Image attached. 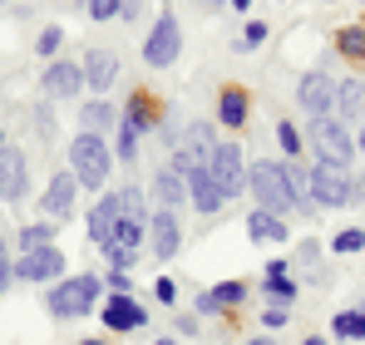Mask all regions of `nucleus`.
Here are the masks:
<instances>
[{
  "mask_svg": "<svg viewBox=\"0 0 365 345\" xmlns=\"http://www.w3.org/2000/svg\"><path fill=\"white\" fill-rule=\"evenodd\" d=\"M247 187H252V197L262 202V212H277V217H287L292 207H302V202H297V192H292L287 163H272V158H262V163H247Z\"/></svg>",
  "mask_w": 365,
  "mask_h": 345,
  "instance_id": "obj_1",
  "label": "nucleus"
},
{
  "mask_svg": "<svg viewBox=\"0 0 365 345\" xmlns=\"http://www.w3.org/2000/svg\"><path fill=\"white\" fill-rule=\"evenodd\" d=\"M69 172H74L79 187H99L104 192V182L114 172V148L104 143V133H79L69 143Z\"/></svg>",
  "mask_w": 365,
  "mask_h": 345,
  "instance_id": "obj_2",
  "label": "nucleus"
},
{
  "mask_svg": "<svg viewBox=\"0 0 365 345\" xmlns=\"http://www.w3.org/2000/svg\"><path fill=\"white\" fill-rule=\"evenodd\" d=\"M99 296H104L99 277H69V282H55L45 291V311L55 321H79V316H89L99 306Z\"/></svg>",
  "mask_w": 365,
  "mask_h": 345,
  "instance_id": "obj_3",
  "label": "nucleus"
},
{
  "mask_svg": "<svg viewBox=\"0 0 365 345\" xmlns=\"http://www.w3.org/2000/svg\"><path fill=\"white\" fill-rule=\"evenodd\" d=\"M311 148H316V158H321V163H331V168H346V172H351V163H356V133H351L336 114L311 118Z\"/></svg>",
  "mask_w": 365,
  "mask_h": 345,
  "instance_id": "obj_4",
  "label": "nucleus"
},
{
  "mask_svg": "<svg viewBox=\"0 0 365 345\" xmlns=\"http://www.w3.org/2000/svg\"><path fill=\"white\" fill-rule=\"evenodd\" d=\"M207 177L217 182L222 202L242 197L247 192V153H242V143H217V153H212V163H207Z\"/></svg>",
  "mask_w": 365,
  "mask_h": 345,
  "instance_id": "obj_5",
  "label": "nucleus"
},
{
  "mask_svg": "<svg viewBox=\"0 0 365 345\" xmlns=\"http://www.w3.org/2000/svg\"><path fill=\"white\" fill-rule=\"evenodd\" d=\"M217 128L212 123H187L178 138V148H173V168L178 172H192V168H207L212 163V153H217Z\"/></svg>",
  "mask_w": 365,
  "mask_h": 345,
  "instance_id": "obj_6",
  "label": "nucleus"
},
{
  "mask_svg": "<svg viewBox=\"0 0 365 345\" xmlns=\"http://www.w3.org/2000/svg\"><path fill=\"white\" fill-rule=\"evenodd\" d=\"M178 55H182V25H178V15H173V10H163V15L153 20L148 40H143V64L168 69Z\"/></svg>",
  "mask_w": 365,
  "mask_h": 345,
  "instance_id": "obj_7",
  "label": "nucleus"
},
{
  "mask_svg": "<svg viewBox=\"0 0 365 345\" xmlns=\"http://www.w3.org/2000/svg\"><path fill=\"white\" fill-rule=\"evenodd\" d=\"M311 197H316V207H351L356 202V177L346 168L316 163L311 168Z\"/></svg>",
  "mask_w": 365,
  "mask_h": 345,
  "instance_id": "obj_8",
  "label": "nucleus"
},
{
  "mask_svg": "<svg viewBox=\"0 0 365 345\" xmlns=\"http://www.w3.org/2000/svg\"><path fill=\"white\" fill-rule=\"evenodd\" d=\"M74 207H79V182H74V172L64 168V172L50 177L45 197H40V212H45V222H69Z\"/></svg>",
  "mask_w": 365,
  "mask_h": 345,
  "instance_id": "obj_9",
  "label": "nucleus"
},
{
  "mask_svg": "<svg viewBox=\"0 0 365 345\" xmlns=\"http://www.w3.org/2000/svg\"><path fill=\"white\" fill-rule=\"evenodd\" d=\"M60 277H64V252L55 242L20 252V262H15V282H60Z\"/></svg>",
  "mask_w": 365,
  "mask_h": 345,
  "instance_id": "obj_10",
  "label": "nucleus"
},
{
  "mask_svg": "<svg viewBox=\"0 0 365 345\" xmlns=\"http://www.w3.org/2000/svg\"><path fill=\"white\" fill-rule=\"evenodd\" d=\"M297 104H302L311 118H326L336 109V79L331 74H321V69H311L297 79Z\"/></svg>",
  "mask_w": 365,
  "mask_h": 345,
  "instance_id": "obj_11",
  "label": "nucleus"
},
{
  "mask_svg": "<svg viewBox=\"0 0 365 345\" xmlns=\"http://www.w3.org/2000/svg\"><path fill=\"white\" fill-rule=\"evenodd\" d=\"M25 192H30V163H25V148L0 143V197H5V202H20Z\"/></svg>",
  "mask_w": 365,
  "mask_h": 345,
  "instance_id": "obj_12",
  "label": "nucleus"
},
{
  "mask_svg": "<svg viewBox=\"0 0 365 345\" xmlns=\"http://www.w3.org/2000/svg\"><path fill=\"white\" fill-rule=\"evenodd\" d=\"M182 247V227H178V212H168V207H158L153 217H148V252L158 257V262H173Z\"/></svg>",
  "mask_w": 365,
  "mask_h": 345,
  "instance_id": "obj_13",
  "label": "nucleus"
},
{
  "mask_svg": "<svg viewBox=\"0 0 365 345\" xmlns=\"http://www.w3.org/2000/svg\"><path fill=\"white\" fill-rule=\"evenodd\" d=\"M119 217H123V202H119V192H104L94 207H89V242L104 252L109 242H114V227H119Z\"/></svg>",
  "mask_w": 365,
  "mask_h": 345,
  "instance_id": "obj_14",
  "label": "nucleus"
},
{
  "mask_svg": "<svg viewBox=\"0 0 365 345\" xmlns=\"http://www.w3.org/2000/svg\"><path fill=\"white\" fill-rule=\"evenodd\" d=\"M79 69H84V89H94V99H104L109 84L119 79V55L114 50H89Z\"/></svg>",
  "mask_w": 365,
  "mask_h": 345,
  "instance_id": "obj_15",
  "label": "nucleus"
},
{
  "mask_svg": "<svg viewBox=\"0 0 365 345\" xmlns=\"http://www.w3.org/2000/svg\"><path fill=\"white\" fill-rule=\"evenodd\" d=\"M143 321H148V306L143 301H133V296H109L104 301V331L123 336V331H138Z\"/></svg>",
  "mask_w": 365,
  "mask_h": 345,
  "instance_id": "obj_16",
  "label": "nucleus"
},
{
  "mask_svg": "<svg viewBox=\"0 0 365 345\" xmlns=\"http://www.w3.org/2000/svg\"><path fill=\"white\" fill-rule=\"evenodd\" d=\"M84 89V69L74 64V59H50V69H45V94L50 99H74Z\"/></svg>",
  "mask_w": 365,
  "mask_h": 345,
  "instance_id": "obj_17",
  "label": "nucleus"
},
{
  "mask_svg": "<svg viewBox=\"0 0 365 345\" xmlns=\"http://www.w3.org/2000/svg\"><path fill=\"white\" fill-rule=\"evenodd\" d=\"M182 177H187V202H192L202 217H212L217 207H227L222 192H217V182L207 177V168H192V172H182Z\"/></svg>",
  "mask_w": 365,
  "mask_h": 345,
  "instance_id": "obj_18",
  "label": "nucleus"
},
{
  "mask_svg": "<svg viewBox=\"0 0 365 345\" xmlns=\"http://www.w3.org/2000/svg\"><path fill=\"white\" fill-rule=\"evenodd\" d=\"M153 197H158L168 212H178L182 202H187V177H182L173 163H163V168L153 172Z\"/></svg>",
  "mask_w": 365,
  "mask_h": 345,
  "instance_id": "obj_19",
  "label": "nucleus"
},
{
  "mask_svg": "<svg viewBox=\"0 0 365 345\" xmlns=\"http://www.w3.org/2000/svg\"><path fill=\"white\" fill-rule=\"evenodd\" d=\"M247 114H252L247 89L242 84H222V94H217V123H222V128H242Z\"/></svg>",
  "mask_w": 365,
  "mask_h": 345,
  "instance_id": "obj_20",
  "label": "nucleus"
},
{
  "mask_svg": "<svg viewBox=\"0 0 365 345\" xmlns=\"http://www.w3.org/2000/svg\"><path fill=\"white\" fill-rule=\"evenodd\" d=\"M331 114L341 118V123H351V118L365 114V84L361 79H336V109Z\"/></svg>",
  "mask_w": 365,
  "mask_h": 345,
  "instance_id": "obj_21",
  "label": "nucleus"
},
{
  "mask_svg": "<svg viewBox=\"0 0 365 345\" xmlns=\"http://www.w3.org/2000/svg\"><path fill=\"white\" fill-rule=\"evenodd\" d=\"M79 123H84V133L119 128V109H114L109 99H84V104H79Z\"/></svg>",
  "mask_w": 365,
  "mask_h": 345,
  "instance_id": "obj_22",
  "label": "nucleus"
},
{
  "mask_svg": "<svg viewBox=\"0 0 365 345\" xmlns=\"http://www.w3.org/2000/svg\"><path fill=\"white\" fill-rule=\"evenodd\" d=\"M247 237L257 242V247H267V242H287V217H277V212H252L247 217Z\"/></svg>",
  "mask_w": 365,
  "mask_h": 345,
  "instance_id": "obj_23",
  "label": "nucleus"
},
{
  "mask_svg": "<svg viewBox=\"0 0 365 345\" xmlns=\"http://www.w3.org/2000/svg\"><path fill=\"white\" fill-rule=\"evenodd\" d=\"M143 232H148L143 217H119V227H114V242H109V247H123V252L143 257ZM109 247H104V252H109Z\"/></svg>",
  "mask_w": 365,
  "mask_h": 345,
  "instance_id": "obj_24",
  "label": "nucleus"
},
{
  "mask_svg": "<svg viewBox=\"0 0 365 345\" xmlns=\"http://www.w3.org/2000/svg\"><path fill=\"white\" fill-rule=\"evenodd\" d=\"M119 123H128L133 133H148V128H153V104H148L143 94H133V99H128V109L119 114Z\"/></svg>",
  "mask_w": 365,
  "mask_h": 345,
  "instance_id": "obj_25",
  "label": "nucleus"
},
{
  "mask_svg": "<svg viewBox=\"0 0 365 345\" xmlns=\"http://www.w3.org/2000/svg\"><path fill=\"white\" fill-rule=\"evenodd\" d=\"M331 331L341 341H365V311H336L331 316Z\"/></svg>",
  "mask_w": 365,
  "mask_h": 345,
  "instance_id": "obj_26",
  "label": "nucleus"
},
{
  "mask_svg": "<svg viewBox=\"0 0 365 345\" xmlns=\"http://www.w3.org/2000/svg\"><path fill=\"white\" fill-rule=\"evenodd\" d=\"M336 50L346 59H365V25H346V30L336 35Z\"/></svg>",
  "mask_w": 365,
  "mask_h": 345,
  "instance_id": "obj_27",
  "label": "nucleus"
},
{
  "mask_svg": "<svg viewBox=\"0 0 365 345\" xmlns=\"http://www.w3.org/2000/svg\"><path fill=\"white\" fill-rule=\"evenodd\" d=\"M262 296H267L272 306H292V301H297V282H287V277H267V282H262Z\"/></svg>",
  "mask_w": 365,
  "mask_h": 345,
  "instance_id": "obj_28",
  "label": "nucleus"
},
{
  "mask_svg": "<svg viewBox=\"0 0 365 345\" xmlns=\"http://www.w3.org/2000/svg\"><path fill=\"white\" fill-rule=\"evenodd\" d=\"M207 296L217 301V311H232V306H242V301H247V282H222V287H212Z\"/></svg>",
  "mask_w": 365,
  "mask_h": 345,
  "instance_id": "obj_29",
  "label": "nucleus"
},
{
  "mask_svg": "<svg viewBox=\"0 0 365 345\" xmlns=\"http://www.w3.org/2000/svg\"><path fill=\"white\" fill-rule=\"evenodd\" d=\"M50 237H55V222H30V227H20V252L50 247Z\"/></svg>",
  "mask_w": 365,
  "mask_h": 345,
  "instance_id": "obj_30",
  "label": "nucleus"
},
{
  "mask_svg": "<svg viewBox=\"0 0 365 345\" xmlns=\"http://www.w3.org/2000/svg\"><path fill=\"white\" fill-rule=\"evenodd\" d=\"M331 252H336V257H356V252H365V232L361 227L336 232V237H331Z\"/></svg>",
  "mask_w": 365,
  "mask_h": 345,
  "instance_id": "obj_31",
  "label": "nucleus"
},
{
  "mask_svg": "<svg viewBox=\"0 0 365 345\" xmlns=\"http://www.w3.org/2000/svg\"><path fill=\"white\" fill-rule=\"evenodd\" d=\"M60 45H64V30H60V25H45V30H40V45H35V50H40L45 59H55V55H60Z\"/></svg>",
  "mask_w": 365,
  "mask_h": 345,
  "instance_id": "obj_32",
  "label": "nucleus"
},
{
  "mask_svg": "<svg viewBox=\"0 0 365 345\" xmlns=\"http://www.w3.org/2000/svg\"><path fill=\"white\" fill-rule=\"evenodd\" d=\"M277 143H282L287 158H297V153H302V133H297V123H277Z\"/></svg>",
  "mask_w": 365,
  "mask_h": 345,
  "instance_id": "obj_33",
  "label": "nucleus"
},
{
  "mask_svg": "<svg viewBox=\"0 0 365 345\" xmlns=\"http://www.w3.org/2000/svg\"><path fill=\"white\" fill-rule=\"evenodd\" d=\"M119 202H123V217H143V187H123ZM143 222H148V217H143Z\"/></svg>",
  "mask_w": 365,
  "mask_h": 345,
  "instance_id": "obj_34",
  "label": "nucleus"
},
{
  "mask_svg": "<svg viewBox=\"0 0 365 345\" xmlns=\"http://www.w3.org/2000/svg\"><path fill=\"white\" fill-rule=\"evenodd\" d=\"M287 177H292V192H297V202H302V197H311V172H306V168L287 163Z\"/></svg>",
  "mask_w": 365,
  "mask_h": 345,
  "instance_id": "obj_35",
  "label": "nucleus"
},
{
  "mask_svg": "<svg viewBox=\"0 0 365 345\" xmlns=\"http://www.w3.org/2000/svg\"><path fill=\"white\" fill-rule=\"evenodd\" d=\"M257 45H267V20H247L242 30V50H257Z\"/></svg>",
  "mask_w": 365,
  "mask_h": 345,
  "instance_id": "obj_36",
  "label": "nucleus"
},
{
  "mask_svg": "<svg viewBox=\"0 0 365 345\" xmlns=\"http://www.w3.org/2000/svg\"><path fill=\"white\" fill-rule=\"evenodd\" d=\"M153 301L178 306V282H173V277H158V282H153Z\"/></svg>",
  "mask_w": 365,
  "mask_h": 345,
  "instance_id": "obj_37",
  "label": "nucleus"
},
{
  "mask_svg": "<svg viewBox=\"0 0 365 345\" xmlns=\"http://www.w3.org/2000/svg\"><path fill=\"white\" fill-rule=\"evenodd\" d=\"M287 321H292V316H287V306H267V311H262V326H267V336H272V331H282Z\"/></svg>",
  "mask_w": 365,
  "mask_h": 345,
  "instance_id": "obj_38",
  "label": "nucleus"
},
{
  "mask_svg": "<svg viewBox=\"0 0 365 345\" xmlns=\"http://www.w3.org/2000/svg\"><path fill=\"white\" fill-rule=\"evenodd\" d=\"M123 0H89V20H114Z\"/></svg>",
  "mask_w": 365,
  "mask_h": 345,
  "instance_id": "obj_39",
  "label": "nucleus"
},
{
  "mask_svg": "<svg viewBox=\"0 0 365 345\" xmlns=\"http://www.w3.org/2000/svg\"><path fill=\"white\" fill-rule=\"evenodd\" d=\"M10 282H15V262L5 257V242H0V291L10 287Z\"/></svg>",
  "mask_w": 365,
  "mask_h": 345,
  "instance_id": "obj_40",
  "label": "nucleus"
},
{
  "mask_svg": "<svg viewBox=\"0 0 365 345\" xmlns=\"http://www.w3.org/2000/svg\"><path fill=\"white\" fill-rule=\"evenodd\" d=\"M104 282H109V291H114V296H128V287H133V282H128V272H109Z\"/></svg>",
  "mask_w": 365,
  "mask_h": 345,
  "instance_id": "obj_41",
  "label": "nucleus"
},
{
  "mask_svg": "<svg viewBox=\"0 0 365 345\" xmlns=\"http://www.w3.org/2000/svg\"><path fill=\"white\" fill-rule=\"evenodd\" d=\"M173 326H178V341H192V336H197V321H192V316H178Z\"/></svg>",
  "mask_w": 365,
  "mask_h": 345,
  "instance_id": "obj_42",
  "label": "nucleus"
},
{
  "mask_svg": "<svg viewBox=\"0 0 365 345\" xmlns=\"http://www.w3.org/2000/svg\"><path fill=\"white\" fill-rule=\"evenodd\" d=\"M197 316H217V301H212V296H207V291H202V296H197Z\"/></svg>",
  "mask_w": 365,
  "mask_h": 345,
  "instance_id": "obj_43",
  "label": "nucleus"
},
{
  "mask_svg": "<svg viewBox=\"0 0 365 345\" xmlns=\"http://www.w3.org/2000/svg\"><path fill=\"white\" fill-rule=\"evenodd\" d=\"M138 5H143V0H123L119 15H123V20H138Z\"/></svg>",
  "mask_w": 365,
  "mask_h": 345,
  "instance_id": "obj_44",
  "label": "nucleus"
},
{
  "mask_svg": "<svg viewBox=\"0 0 365 345\" xmlns=\"http://www.w3.org/2000/svg\"><path fill=\"white\" fill-rule=\"evenodd\" d=\"M356 153L365 158V118H361V133H356Z\"/></svg>",
  "mask_w": 365,
  "mask_h": 345,
  "instance_id": "obj_45",
  "label": "nucleus"
},
{
  "mask_svg": "<svg viewBox=\"0 0 365 345\" xmlns=\"http://www.w3.org/2000/svg\"><path fill=\"white\" fill-rule=\"evenodd\" d=\"M247 345H277V341H272V336H252Z\"/></svg>",
  "mask_w": 365,
  "mask_h": 345,
  "instance_id": "obj_46",
  "label": "nucleus"
},
{
  "mask_svg": "<svg viewBox=\"0 0 365 345\" xmlns=\"http://www.w3.org/2000/svg\"><path fill=\"white\" fill-rule=\"evenodd\" d=\"M153 345H187V341H178V336H163V341H153Z\"/></svg>",
  "mask_w": 365,
  "mask_h": 345,
  "instance_id": "obj_47",
  "label": "nucleus"
},
{
  "mask_svg": "<svg viewBox=\"0 0 365 345\" xmlns=\"http://www.w3.org/2000/svg\"><path fill=\"white\" fill-rule=\"evenodd\" d=\"M302 345H326V341H321V336H306V341Z\"/></svg>",
  "mask_w": 365,
  "mask_h": 345,
  "instance_id": "obj_48",
  "label": "nucleus"
},
{
  "mask_svg": "<svg viewBox=\"0 0 365 345\" xmlns=\"http://www.w3.org/2000/svg\"><path fill=\"white\" fill-rule=\"evenodd\" d=\"M79 345H109V341H99V336H89V341H79Z\"/></svg>",
  "mask_w": 365,
  "mask_h": 345,
  "instance_id": "obj_49",
  "label": "nucleus"
},
{
  "mask_svg": "<svg viewBox=\"0 0 365 345\" xmlns=\"http://www.w3.org/2000/svg\"><path fill=\"white\" fill-rule=\"evenodd\" d=\"M247 5H252V0H232V10H247Z\"/></svg>",
  "mask_w": 365,
  "mask_h": 345,
  "instance_id": "obj_50",
  "label": "nucleus"
}]
</instances>
